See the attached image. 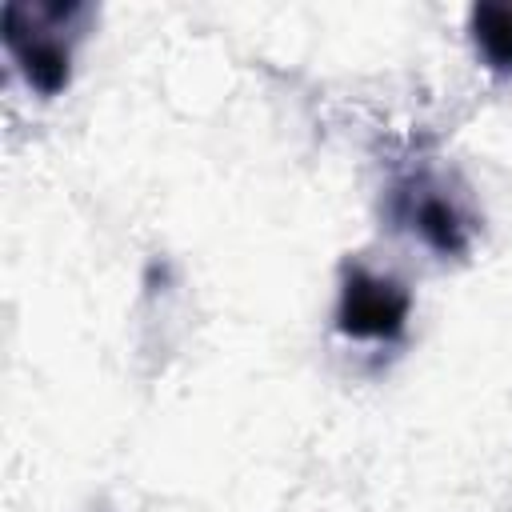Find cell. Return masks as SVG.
<instances>
[{
	"mask_svg": "<svg viewBox=\"0 0 512 512\" xmlns=\"http://www.w3.org/2000/svg\"><path fill=\"white\" fill-rule=\"evenodd\" d=\"M468 36L476 44V56L496 76H512V4L508 0L472 4V12H468Z\"/></svg>",
	"mask_w": 512,
	"mask_h": 512,
	"instance_id": "obj_4",
	"label": "cell"
},
{
	"mask_svg": "<svg viewBox=\"0 0 512 512\" xmlns=\"http://www.w3.org/2000/svg\"><path fill=\"white\" fill-rule=\"evenodd\" d=\"M408 224L420 232V240L428 248H436L440 256H464L468 252V220L460 216V208L440 196L436 188H420V196L412 192L408 196V208H404Z\"/></svg>",
	"mask_w": 512,
	"mask_h": 512,
	"instance_id": "obj_3",
	"label": "cell"
},
{
	"mask_svg": "<svg viewBox=\"0 0 512 512\" xmlns=\"http://www.w3.org/2000/svg\"><path fill=\"white\" fill-rule=\"evenodd\" d=\"M88 4H48V0H8L0 8V40L28 88L40 96H60L72 80V48L88 20Z\"/></svg>",
	"mask_w": 512,
	"mask_h": 512,
	"instance_id": "obj_1",
	"label": "cell"
},
{
	"mask_svg": "<svg viewBox=\"0 0 512 512\" xmlns=\"http://www.w3.org/2000/svg\"><path fill=\"white\" fill-rule=\"evenodd\" d=\"M408 316H412V296L400 280L376 276L364 264H344L340 304H336V332L340 336L392 344L404 336Z\"/></svg>",
	"mask_w": 512,
	"mask_h": 512,
	"instance_id": "obj_2",
	"label": "cell"
}]
</instances>
